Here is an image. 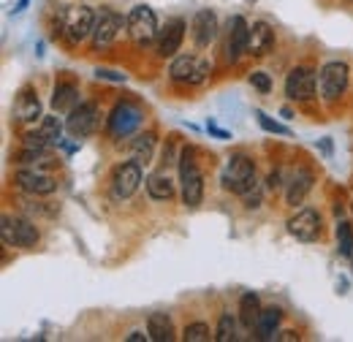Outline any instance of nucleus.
<instances>
[{"mask_svg": "<svg viewBox=\"0 0 353 342\" xmlns=\"http://www.w3.org/2000/svg\"><path fill=\"white\" fill-rule=\"evenodd\" d=\"M179 182H182V204L196 210L204 199V177L193 161V150L185 147L182 158H179Z\"/></svg>", "mask_w": 353, "mask_h": 342, "instance_id": "nucleus-1", "label": "nucleus"}, {"mask_svg": "<svg viewBox=\"0 0 353 342\" xmlns=\"http://www.w3.org/2000/svg\"><path fill=\"white\" fill-rule=\"evenodd\" d=\"M221 182L225 190H231L236 196H245L256 185V166H253V161L248 155H242V152L231 155L228 163H225V169H223Z\"/></svg>", "mask_w": 353, "mask_h": 342, "instance_id": "nucleus-2", "label": "nucleus"}, {"mask_svg": "<svg viewBox=\"0 0 353 342\" xmlns=\"http://www.w3.org/2000/svg\"><path fill=\"white\" fill-rule=\"evenodd\" d=\"M60 28L68 43H82L88 36H92L95 28V14L90 6H68L60 14Z\"/></svg>", "mask_w": 353, "mask_h": 342, "instance_id": "nucleus-3", "label": "nucleus"}, {"mask_svg": "<svg viewBox=\"0 0 353 342\" xmlns=\"http://www.w3.org/2000/svg\"><path fill=\"white\" fill-rule=\"evenodd\" d=\"M351 82V68L343 60H332L318 71V92L323 95V101H337Z\"/></svg>", "mask_w": 353, "mask_h": 342, "instance_id": "nucleus-4", "label": "nucleus"}, {"mask_svg": "<svg viewBox=\"0 0 353 342\" xmlns=\"http://www.w3.org/2000/svg\"><path fill=\"white\" fill-rule=\"evenodd\" d=\"M0 234H3V242L11 245V248H22V250H30L39 245V228L36 223L25 220V217H11V214H3L0 220Z\"/></svg>", "mask_w": 353, "mask_h": 342, "instance_id": "nucleus-5", "label": "nucleus"}, {"mask_svg": "<svg viewBox=\"0 0 353 342\" xmlns=\"http://www.w3.org/2000/svg\"><path fill=\"white\" fill-rule=\"evenodd\" d=\"M169 77L174 79L176 85H201L210 77V63L204 57H199V54H179V57H174V63L169 68Z\"/></svg>", "mask_w": 353, "mask_h": 342, "instance_id": "nucleus-6", "label": "nucleus"}, {"mask_svg": "<svg viewBox=\"0 0 353 342\" xmlns=\"http://www.w3.org/2000/svg\"><path fill=\"white\" fill-rule=\"evenodd\" d=\"M128 19V33H131V39L136 46H150V43L155 41V36H158V17H155V11L150 8V6H136L131 8V14L125 17Z\"/></svg>", "mask_w": 353, "mask_h": 342, "instance_id": "nucleus-7", "label": "nucleus"}, {"mask_svg": "<svg viewBox=\"0 0 353 342\" xmlns=\"http://www.w3.org/2000/svg\"><path fill=\"white\" fill-rule=\"evenodd\" d=\"M141 120H144V112L131 103V101H120L114 109H112V114H109V133L114 136V139H125V136H131L133 130L141 125Z\"/></svg>", "mask_w": 353, "mask_h": 342, "instance_id": "nucleus-8", "label": "nucleus"}, {"mask_svg": "<svg viewBox=\"0 0 353 342\" xmlns=\"http://www.w3.org/2000/svg\"><path fill=\"white\" fill-rule=\"evenodd\" d=\"M123 25H128V19H123L117 11L112 8H101V14H95V28H92V46L101 49V46H109V43L117 41Z\"/></svg>", "mask_w": 353, "mask_h": 342, "instance_id": "nucleus-9", "label": "nucleus"}, {"mask_svg": "<svg viewBox=\"0 0 353 342\" xmlns=\"http://www.w3.org/2000/svg\"><path fill=\"white\" fill-rule=\"evenodd\" d=\"M141 185V163L139 161H125L112 171V196L114 199H131Z\"/></svg>", "mask_w": 353, "mask_h": 342, "instance_id": "nucleus-10", "label": "nucleus"}, {"mask_svg": "<svg viewBox=\"0 0 353 342\" xmlns=\"http://www.w3.org/2000/svg\"><path fill=\"white\" fill-rule=\"evenodd\" d=\"M98 117H101L98 103L85 101V103H79V106L68 114L65 128H68V133H71L74 139H88V136H92L95 128H98Z\"/></svg>", "mask_w": 353, "mask_h": 342, "instance_id": "nucleus-11", "label": "nucleus"}, {"mask_svg": "<svg viewBox=\"0 0 353 342\" xmlns=\"http://www.w3.org/2000/svg\"><path fill=\"white\" fill-rule=\"evenodd\" d=\"M315 87H318V77L307 66H296L285 77V95H288V101H310L315 95Z\"/></svg>", "mask_w": 353, "mask_h": 342, "instance_id": "nucleus-12", "label": "nucleus"}, {"mask_svg": "<svg viewBox=\"0 0 353 342\" xmlns=\"http://www.w3.org/2000/svg\"><path fill=\"white\" fill-rule=\"evenodd\" d=\"M288 234L299 242H315L321 237V214L315 210H299L296 214L288 217Z\"/></svg>", "mask_w": 353, "mask_h": 342, "instance_id": "nucleus-13", "label": "nucleus"}, {"mask_svg": "<svg viewBox=\"0 0 353 342\" xmlns=\"http://www.w3.org/2000/svg\"><path fill=\"white\" fill-rule=\"evenodd\" d=\"M248 39H250V25L245 22V17H234L228 22V41H225V60L228 63H236L248 52Z\"/></svg>", "mask_w": 353, "mask_h": 342, "instance_id": "nucleus-14", "label": "nucleus"}, {"mask_svg": "<svg viewBox=\"0 0 353 342\" xmlns=\"http://www.w3.org/2000/svg\"><path fill=\"white\" fill-rule=\"evenodd\" d=\"M190 33H193V41H196L199 49H207L210 43L218 39V17H215V11H210V8L196 11Z\"/></svg>", "mask_w": 353, "mask_h": 342, "instance_id": "nucleus-15", "label": "nucleus"}, {"mask_svg": "<svg viewBox=\"0 0 353 342\" xmlns=\"http://www.w3.org/2000/svg\"><path fill=\"white\" fill-rule=\"evenodd\" d=\"M185 30H188V22L182 17H174L172 22H166V28L158 36V54L161 57H174L179 52V46H182Z\"/></svg>", "mask_w": 353, "mask_h": 342, "instance_id": "nucleus-16", "label": "nucleus"}, {"mask_svg": "<svg viewBox=\"0 0 353 342\" xmlns=\"http://www.w3.org/2000/svg\"><path fill=\"white\" fill-rule=\"evenodd\" d=\"M17 185L25 190V193H30V196H49V193H54V188H57V182L49 177V174H41V171H17Z\"/></svg>", "mask_w": 353, "mask_h": 342, "instance_id": "nucleus-17", "label": "nucleus"}, {"mask_svg": "<svg viewBox=\"0 0 353 342\" xmlns=\"http://www.w3.org/2000/svg\"><path fill=\"white\" fill-rule=\"evenodd\" d=\"M274 46V30L266 22H253L250 25V39H248V52L256 57H264Z\"/></svg>", "mask_w": 353, "mask_h": 342, "instance_id": "nucleus-18", "label": "nucleus"}, {"mask_svg": "<svg viewBox=\"0 0 353 342\" xmlns=\"http://www.w3.org/2000/svg\"><path fill=\"white\" fill-rule=\"evenodd\" d=\"M310 190H312V171H310V169H296V171H294V177H291V182H288L285 201H288L291 207H296V204H302V201L307 199Z\"/></svg>", "mask_w": 353, "mask_h": 342, "instance_id": "nucleus-19", "label": "nucleus"}, {"mask_svg": "<svg viewBox=\"0 0 353 342\" xmlns=\"http://www.w3.org/2000/svg\"><path fill=\"white\" fill-rule=\"evenodd\" d=\"M14 114H17V120H22V123H33L36 117H41L39 95H36L30 87H25V90L17 95V101H14Z\"/></svg>", "mask_w": 353, "mask_h": 342, "instance_id": "nucleus-20", "label": "nucleus"}, {"mask_svg": "<svg viewBox=\"0 0 353 342\" xmlns=\"http://www.w3.org/2000/svg\"><path fill=\"white\" fill-rule=\"evenodd\" d=\"M77 106H79V90H77V87L71 85V82L54 85V92H52V109H54V112L71 114Z\"/></svg>", "mask_w": 353, "mask_h": 342, "instance_id": "nucleus-21", "label": "nucleus"}, {"mask_svg": "<svg viewBox=\"0 0 353 342\" xmlns=\"http://www.w3.org/2000/svg\"><path fill=\"white\" fill-rule=\"evenodd\" d=\"M147 334H150V340L155 342H172L174 340V323H172V318L166 312H152L147 318Z\"/></svg>", "mask_w": 353, "mask_h": 342, "instance_id": "nucleus-22", "label": "nucleus"}, {"mask_svg": "<svg viewBox=\"0 0 353 342\" xmlns=\"http://www.w3.org/2000/svg\"><path fill=\"white\" fill-rule=\"evenodd\" d=\"M155 133L152 130H144V133H139L136 139H133L131 150H133V161H139L141 166H147V163H152V155H155Z\"/></svg>", "mask_w": 353, "mask_h": 342, "instance_id": "nucleus-23", "label": "nucleus"}, {"mask_svg": "<svg viewBox=\"0 0 353 342\" xmlns=\"http://www.w3.org/2000/svg\"><path fill=\"white\" fill-rule=\"evenodd\" d=\"M147 193H150V199H155V201H169V199L174 196V182L169 179V174L158 171V174L147 177Z\"/></svg>", "mask_w": 353, "mask_h": 342, "instance_id": "nucleus-24", "label": "nucleus"}, {"mask_svg": "<svg viewBox=\"0 0 353 342\" xmlns=\"http://www.w3.org/2000/svg\"><path fill=\"white\" fill-rule=\"evenodd\" d=\"M283 321V310L280 307H266L261 310V318H259V340H274L277 337V326Z\"/></svg>", "mask_w": 353, "mask_h": 342, "instance_id": "nucleus-25", "label": "nucleus"}, {"mask_svg": "<svg viewBox=\"0 0 353 342\" xmlns=\"http://www.w3.org/2000/svg\"><path fill=\"white\" fill-rule=\"evenodd\" d=\"M259 318H261V304L256 294H245L239 301V321L245 329H256L259 326Z\"/></svg>", "mask_w": 353, "mask_h": 342, "instance_id": "nucleus-26", "label": "nucleus"}, {"mask_svg": "<svg viewBox=\"0 0 353 342\" xmlns=\"http://www.w3.org/2000/svg\"><path fill=\"white\" fill-rule=\"evenodd\" d=\"M337 250L343 258H351L353 256V225L348 220H340L337 223Z\"/></svg>", "mask_w": 353, "mask_h": 342, "instance_id": "nucleus-27", "label": "nucleus"}, {"mask_svg": "<svg viewBox=\"0 0 353 342\" xmlns=\"http://www.w3.org/2000/svg\"><path fill=\"white\" fill-rule=\"evenodd\" d=\"M210 326L207 323H201V321H196V323H188L185 326V332H182V340L185 342H210Z\"/></svg>", "mask_w": 353, "mask_h": 342, "instance_id": "nucleus-28", "label": "nucleus"}, {"mask_svg": "<svg viewBox=\"0 0 353 342\" xmlns=\"http://www.w3.org/2000/svg\"><path fill=\"white\" fill-rule=\"evenodd\" d=\"M39 130L44 133L49 144H60V141H63V139H60V136H63V125H60V120H57V117H44V120H41V128Z\"/></svg>", "mask_w": 353, "mask_h": 342, "instance_id": "nucleus-29", "label": "nucleus"}, {"mask_svg": "<svg viewBox=\"0 0 353 342\" xmlns=\"http://www.w3.org/2000/svg\"><path fill=\"white\" fill-rule=\"evenodd\" d=\"M215 340L218 342L236 340V323H234V318H231V315H221V321H218V332H215Z\"/></svg>", "mask_w": 353, "mask_h": 342, "instance_id": "nucleus-30", "label": "nucleus"}, {"mask_svg": "<svg viewBox=\"0 0 353 342\" xmlns=\"http://www.w3.org/2000/svg\"><path fill=\"white\" fill-rule=\"evenodd\" d=\"M28 150H36V152H46V147H49V141H46V136L41 130H30V133H25V141H22Z\"/></svg>", "mask_w": 353, "mask_h": 342, "instance_id": "nucleus-31", "label": "nucleus"}, {"mask_svg": "<svg viewBox=\"0 0 353 342\" xmlns=\"http://www.w3.org/2000/svg\"><path fill=\"white\" fill-rule=\"evenodd\" d=\"M256 117H259V125L264 130H269V133H280V136H288L291 130L285 128V125H280V123H274V120H269L264 112H256Z\"/></svg>", "mask_w": 353, "mask_h": 342, "instance_id": "nucleus-32", "label": "nucleus"}, {"mask_svg": "<svg viewBox=\"0 0 353 342\" xmlns=\"http://www.w3.org/2000/svg\"><path fill=\"white\" fill-rule=\"evenodd\" d=\"M250 85L266 95V92L272 90V79H269V74H264V71H253V74H250Z\"/></svg>", "mask_w": 353, "mask_h": 342, "instance_id": "nucleus-33", "label": "nucleus"}, {"mask_svg": "<svg viewBox=\"0 0 353 342\" xmlns=\"http://www.w3.org/2000/svg\"><path fill=\"white\" fill-rule=\"evenodd\" d=\"M245 207H248V210H259V207H261V190H259V182L245 193Z\"/></svg>", "mask_w": 353, "mask_h": 342, "instance_id": "nucleus-34", "label": "nucleus"}, {"mask_svg": "<svg viewBox=\"0 0 353 342\" xmlns=\"http://www.w3.org/2000/svg\"><path fill=\"white\" fill-rule=\"evenodd\" d=\"M95 74H98V79H112V82H125V74H117V71H106V68H98Z\"/></svg>", "mask_w": 353, "mask_h": 342, "instance_id": "nucleus-35", "label": "nucleus"}, {"mask_svg": "<svg viewBox=\"0 0 353 342\" xmlns=\"http://www.w3.org/2000/svg\"><path fill=\"white\" fill-rule=\"evenodd\" d=\"M266 188H269V190H277V188H280V171H272V174H269Z\"/></svg>", "mask_w": 353, "mask_h": 342, "instance_id": "nucleus-36", "label": "nucleus"}, {"mask_svg": "<svg viewBox=\"0 0 353 342\" xmlns=\"http://www.w3.org/2000/svg\"><path fill=\"white\" fill-rule=\"evenodd\" d=\"M207 130H210L212 136H218V139H231V133H228V130H223V128H218L215 123H210V125H207Z\"/></svg>", "mask_w": 353, "mask_h": 342, "instance_id": "nucleus-37", "label": "nucleus"}, {"mask_svg": "<svg viewBox=\"0 0 353 342\" xmlns=\"http://www.w3.org/2000/svg\"><path fill=\"white\" fill-rule=\"evenodd\" d=\"M125 340L128 342H144V340H150V334H144V332H131Z\"/></svg>", "mask_w": 353, "mask_h": 342, "instance_id": "nucleus-38", "label": "nucleus"}, {"mask_svg": "<svg viewBox=\"0 0 353 342\" xmlns=\"http://www.w3.org/2000/svg\"><path fill=\"white\" fill-rule=\"evenodd\" d=\"M280 340H296V332H283Z\"/></svg>", "mask_w": 353, "mask_h": 342, "instance_id": "nucleus-39", "label": "nucleus"}, {"mask_svg": "<svg viewBox=\"0 0 353 342\" xmlns=\"http://www.w3.org/2000/svg\"><path fill=\"white\" fill-rule=\"evenodd\" d=\"M28 3H30V0H19V3H17V8H14V11H22V8H25V6H28Z\"/></svg>", "mask_w": 353, "mask_h": 342, "instance_id": "nucleus-40", "label": "nucleus"}, {"mask_svg": "<svg viewBox=\"0 0 353 342\" xmlns=\"http://www.w3.org/2000/svg\"><path fill=\"white\" fill-rule=\"evenodd\" d=\"M351 3H353V0H351Z\"/></svg>", "mask_w": 353, "mask_h": 342, "instance_id": "nucleus-41", "label": "nucleus"}]
</instances>
